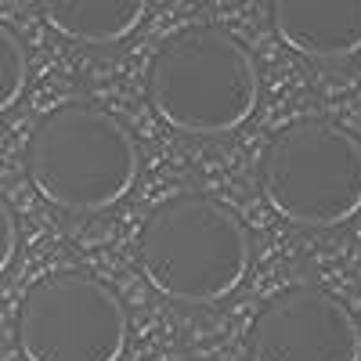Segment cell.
I'll return each mask as SVG.
<instances>
[{"label":"cell","instance_id":"obj_1","mask_svg":"<svg viewBox=\"0 0 361 361\" xmlns=\"http://www.w3.org/2000/svg\"><path fill=\"white\" fill-rule=\"evenodd\" d=\"M137 141L116 112L94 102H62L44 112L25 141L33 188L66 214H102L137 180Z\"/></svg>","mask_w":361,"mask_h":361},{"label":"cell","instance_id":"obj_2","mask_svg":"<svg viewBox=\"0 0 361 361\" xmlns=\"http://www.w3.org/2000/svg\"><path fill=\"white\" fill-rule=\"evenodd\" d=\"M148 102L166 127L195 137L231 134L260 102L257 62L217 25H185L148 58Z\"/></svg>","mask_w":361,"mask_h":361},{"label":"cell","instance_id":"obj_3","mask_svg":"<svg viewBox=\"0 0 361 361\" xmlns=\"http://www.w3.org/2000/svg\"><path fill=\"white\" fill-rule=\"evenodd\" d=\"M253 243L235 209L209 195L163 199L137 235L145 282L173 304H217L243 286Z\"/></svg>","mask_w":361,"mask_h":361},{"label":"cell","instance_id":"obj_4","mask_svg":"<svg viewBox=\"0 0 361 361\" xmlns=\"http://www.w3.org/2000/svg\"><path fill=\"white\" fill-rule=\"evenodd\" d=\"M260 188L296 228H340L361 214V141L333 119H293L264 148Z\"/></svg>","mask_w":361,"mask_h":361},{"label":"cell","instance_id":"obj_5","mask_svg":"<svg viewBox=\"0 0 361 361\" xmlns=\"http://www.w3.org/2000/svg\"><path fill=\"white\" fill-rule=\"evenodd\" d=\"M15 336L25 361H119L130 318L119 293L87 271H51L25 289Z\"/></svg>","mask_w":361,"mask_h":361},{"label":"cell","instance_id":"obj_6","mask_svg":"<svg viewBox=\"0 0 361 361\" xmlns=\"http://www.w3.org/2000/svg\"><path fill=\"white\" fill-rule=\"evenodd\" d=\"M253 361H361V329L333 293L293 286L271 296L250 325Z\"/></svg>","mask_w":361,"mask_h":361},{"label":"cell","instance_id":"obj_7","mask_svg":"<svg viewBox=\"0 0 361 361\" xmlns=\"http://www.w3.org/2000/svg\"><path fill=\"white\" fill-rule=\"evenodd\" d=\"M275 37L311 62L361 54V0H267Z\"/></svg>","mask_w":361,"mask_h":361},{"label":"cell","instance_id":"obj_8","mask_svg":"<svg viewBox=\"0 0 361 361\" xmlns=\"http://www.w3.org/2000/svg\"><path fill=\"white\" fill-rule=\"evenodd\" d=\"M37 8L58 37L87 47H109L141 25L148 0H37Z\"/></svg>","mask_w":361,"mask_h":361},{"label":"cell","instance_id":"obj_9","mask_svg":"<svg viewBox=\"0 0 361 361\" xmlns=\"http://www.w3.org/2000/svg\"><path fill=\"white\" fill-rule=\"evenodd\" d=\"M29 80V58L22 40L0 22V116H4L25 90Z\"/></svg>","mask_w":361,"mask_h":361},{"label":"cell","instance_id":"obj_10","mask_svg":"<svg viewBox=\"0 0 361 361\" xmlns=\"http://www.w3.org/2000/svg\"><path fill=\"white\" fill-rule=\"evenodd\" d=\"M15 253H18V221L11 214V206L0 199V275L11 267Z\"/></svg>","mask_w":361,"mask_h":361},{"label":"cell","instance_id":"obj_11","mask_svg":"<svg viewBox=\"0 0 361 361\" xmlns=\"http://www.w3.org/2000/svg\"><path fill=\"white\" fill-rule=\"evenodd\" d=\"M173 361H185V357H173Z\"/></svg>","mask_w":361,"mask_h":361}]
</instances>
